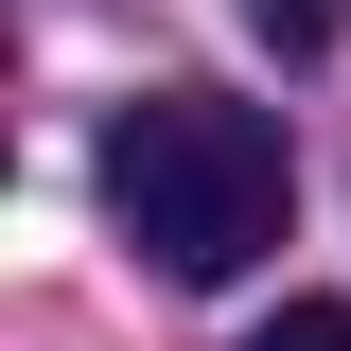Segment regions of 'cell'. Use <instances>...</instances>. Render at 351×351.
Instances as JSON below:
<instances>
[{
  "label": "cell",
  "mask_w": 351,
  "mask_h": 351,
  "mask_svg": "<svg viewBox=\"0 0 351 351\" xmlns=\"http://www.w3.org/2000/svg\"><path fill=\"white\" fill-rule=\"evenodd\" d=\"M299 211V176H281V123L263 106H211V88H158L106 123V228H123L158 281H246Z\"/></svg>",
  "instance_id": "6da1fadb"
},
{
  "label": "cell",
  "mask_w": 351,
  "mask_h": 351,
  "mask_svg": "<svg viewBox=\"0 0 351 351\" xmlns=\"http://www.w3.org/2000/svg\"><path fill=\"white\" fill-rule=\"evenodd\" d=\"M246 351H351V299H281V316H263Z\"/></svg>",
  "instance_id": "7a4b0ae2"
},
{
  "label": "cell",
  "mask_w": 351,
  "mask_h": 351,
  "mask_svg": "<svg viewBox=\"0 0 351 351\" xmlns=\"http://www.w3.org/2000/svg\"><path fill=\"white\" fill-rule=\"evenodd\" d=\"M246 18H263L281 53H334V18H351V0H246Z\"/></svg>",
  "instance_id": "3957f363"
}]
</instances>
